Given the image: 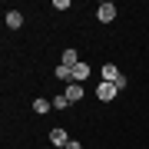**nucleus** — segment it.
Listing matches in <instances>:
<instances>
[{
    "mask_svg": "<svg viewBox=\"0 0 149 149\" xmlns=\"http://www.w3.org/2000/svg\"><path fill=\"white\" fill-rule=\"evenodd\" d=\"M96 20H100V23H113V20H116V7H113L109 0H103V3L96 7Z\"/></svg>",
    "mask_w": 149,
    "mask_h": 149,
    "instance_id": "nucleus-1",
    "label": "nucleus"
},
{
    "mask_svg": "<svg viewBox=\"0 0 149 149\" xmlns=\"http://www.w3.org/2000/svg\"><path fill=\"white\" fill-rule=\"evenodd\" d=\"M96 96L106 103V100H116V96H119V90H116V83H100V86H96Z\"/></svg>",
    "mask_w": 149,
    "mask_h": 149,
    "instance_id": "nucleus-2",
    "label": "nucleus"
},
{
    "mask_svg": "<svg viewBox=\"0 0 149 149\" xmlns=\"http://www.w3.org/2000/svg\"><path fill=\"white\" fill-rule=\"evenodd\" d=\"M3 23H7L10 30H20V27H23V13H20V10H7V13H3Z\"/></svg>",
    "mask_w": 149,
    "mask_h": 149,
    "instance_id": "nucleus-3",
    "label": "nucleus"
},
{
    "mask_svg": "<svg viewBox=\"0 0 149 149\" xmlns=\"http://www.w3.org/2000/svg\"><path fill=\"white\" fill-rule=\"evenodd\" d=\"M119 76H123V73H119L116 63H106V66H103V83H116Z\"/></svg>",
    "mask_w": 149,
    "mask_h": 149,
    "instance_id": "nucleus-4",
    "label": "nucleus"
},
{
    "mask_svg": "<svg viewBox=\"0 0 149 149\" xmlns=\"http://www.w3.org/2000/svg\"><path fill=\"white\" fill-rule=\"evenodd\" d=\"M86 80H90V66H86V63H76V66H73V83L83 86Z\"/></svg>",
    "mask_w": 149,
    "mask_h": 149,
    "instance_id": "nucleus-5",
    "label": "nucleus"
},
{
    "mask_svg": "<svg viewBox=\"0 0 149 149\" xmlns=\"http://www.w3.org/2000/svg\"><path fill=\"white\" fill-rule=\"evenodd\" d=\"M50 143H53V149H56V146H66V143H70L66 129H60V126H56V129H50Z\"/></svg>",
    "mask_w": 149,
    "mask_h": 149,
    "instance_id": "nucleus-6",
    "label": "nucleus"
},
{
    "mask_svg": "<svg viewBox=\"0 0 149 149\" xmlns=\"http://www.w3.org/2000/svg\"><path fill=\"white\" fill-rule=\"evenodd\" d=\"M63 93H66V100H70V103H80V100H83V86H80V83H70Z\"/></svg>",
    "mask_w": 149,
    "mask_h": 149,
    "instance_id": "nucleus-7",
    "label": "nucleus"
},
{
    "mask_svg": "<svg viewBox=\"0 0 149 149\" xmlns=\"http://www.w3.org/2000/svg\"><path fill=\"white\" fill-rule=\"evenodd\" d=\"M56 80L70 86V83H73V66H63V63H60V66H56Z\"/></svg>",
    "mask_w": 149,
    "mask_h": 149,
    "instance_id": "nucleus-8",
    "label": "nucleus"
},
{
    "mask_svg": "<svg viewBox=\"0 0 149 149\" xmlns=\"http://www.w3.org/2000/svg\"><path fill=\"white\" fill-rule=\"evenodd\" d=\"M50 109H53V100H43V96H40V100H33V113H40V116H43V113H50Z\"/></svg>",
    "mask_w": 149,
    "mask_h": 149,
    "instance_id": "nucleus-9",
    "label": "nucleus"
},
{
    "mask_svg": "<svg viewBox=\"0 0 149 149\" xmlns=\"http://www.w3.org/2000/svg\"><path fill=\"white\" fill-rule=\"evenodd\" d=\"M80 63V53L76 50H63V66H76Z\"/></svg>",
    "mask_w": 149,
    "mask_h": 149,
    "instance_id": "nucleus-10",
    "label": "nucleus"
},
{
    "mask_svg": "<svg viewBox=\"0 0 149 149\" xmlns=\"http://www.w3.org/2000/svg\"><path fill=\"white\" fill-rule=\"evenodd\" d=\"M70 106V100H66V93H60L56 100H53V109H66Z\"/></svg>",
    "mask_w": 149,
    "mask_h": 149,
    "instance_id": "nucleus-11",
    "label": "nucleus"
},
{
    "mask_svg": "<svg viewBox=\"0 0 149 149\" xmlns=\"http://www.w3.org/2000/svg\"><path fill=\"white\" fill-rule=\"evenodd\" d=\"M66 149H83V146L76 143V139H70V143H66Z\"/></svg>",
    "mask_w": 149,
    "mask_h": 149,
    "instance_id": "nucleus-12",
    "label": "nucleus"
},
{
    "mask_svg": "<svg viewBox=\"0 0 149 149\" xmlns=\"http://www.w3.org/2000/svg\"><path fill=\"white\" fill-rule=\"evenodd\" d=\"M56 149H66V146H56Z\"/></svg>",
    "mask_w": 149,
    "mask_h": 149,
    "instance_id": "nucleus-13",
    "label": "nucleus"
}]
</instances>
